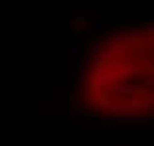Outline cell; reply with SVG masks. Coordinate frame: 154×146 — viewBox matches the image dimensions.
<instances>
[{
    "label": "cell",
    "instance_id": "cell-1",
    "mask_svg": "<svg viewBox=\"0 0 154 146\" xmlns=\"http://www.w3.org/2000/svg\"><path fill=\"white\" fill-rule=\"evenodd\" d=\"M81 87L99 114L125 120L154 117V24L119 30L95 44Z\"/></svg>",
    "mask_w": 154,
    "mask_h": 146
}]
</instances>
